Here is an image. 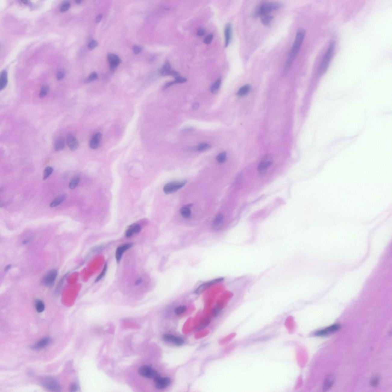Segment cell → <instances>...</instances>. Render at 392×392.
<instances>
[{"instance_id": "cell-1", "label": "cell", "mask_w": 392, "mask_h": 392, "mask_svg": "<svg viewBox=\"0 0 392 392\" xmlns=\"http://www.w3.org/2000/svg\"><path fill=\"white\" fill-rule=\"evenodd\" d=\"M306 32L305 30L300 28L297 31L295 41L291 48L288 59L286 63L284 69V73L287 74L289 71L293 62L298 55L305 39Z\"/></svg>"}, {"instance_id": "cell-2", "label": "cell", "mask_w": 392, "mask_h": 392, "mask_svg": "<svg viewBox=\"0 0 392 392\" xmlns=\"http://www.w3.org/2000/svg\"><path fill=\"white\" fill-rule=\"evenodd\" d=\"M335 47V42L334 41H332L330 43L320 64L318 71V73L319 75H322L327 71L334 53Z\"/></svg>"}, {"instance_id": "cell-3", "label": "cell", "mask_w": 392, "mask_h": 392, "mask_svg": "<svg viewBox=\"0 0 392 392\" xmlns=\"http://www.w3.org/2000/svg\"><path fill=\"white\" fill-rule=\"evenodd\" d=\"M281 6V3L274 2H262L259 4L254 12V17L269 14L270 13L278 9Z\"/></svg>"}, {"instance_id": "cell-4", "label": "cell", "mask_w": 392, "mask_h": 392, "mask_svg": "<svg viewBox=\"0 0 392 392\" xmlns=\"http://www.w3.org/2000/svg\"><path fill=\"white\" fill-rule=\"evenodd\" d=\"M273 163V159L271 155H265L258 165L257 170L259 173L262 175L266 174L268 168L272 165Z\"/></svg>"}, {"instance_id": "cell-5", "label": "cell", "mask_w": 392, "mask_h": 392, "mask_svg": "<svg viewBox=\"0 0 392 392\" xmlns=\"http://www.w3.org/2000/svg\"><path fill=\"white\" fill-rule=\"evenodd\" d=\"M139 374L143 377L155 380L160 376L159 373L155 369L147 365L141 366L138 371Z\"/></svg>"}, {"instance_id": "cell-6", "label": "cell", "mask_w": 392, "mask_h": 392, "mask_svg": "<svg viewBox=\"0 0 392 392\" xmlns=\"http://www.w3.org/2000/svg\"><path fill=\"white\" fill-rule=\"evenodd\" d=\"M186 181L183 182H171L166 184L164 186L163 191L165 193L171 194L174 193L183 187L186 183Z\"/></svg>"}, {"instance_id": "cell-7", "label": "cell", "mask_w": 392, "mask_h": 392, "mask_svg": "<svg viewBox=\"0 0 392 392\" xmlns=\"http://www.w3.org/2000/svg\"><path fill=\"white\" fill-rule=\"evenodd\" d=\"M42 384L45 388L52 391H59L61 390L60 386L59 383L52 378H45L42 380Z\"/></svg>"}, {"instance_id": "cell-8", "label": "cell", "mask_w": 392, "mask_h": 392, "mask_svg": "<svg viewBox=\"0 0 392 392\" xmlns=\"http://www.w3.org/2000/svg\"><path fill=\"white\" fill-rule=\"evenodd\" d=\"M58 276V271L55 269H52L45 274L43 279V284L46 287L53 286L55 280Z\"/></svg>"}, {"instance_id": "cell-9", "label": "cell", "mask_w": 392, "mask_h": 392, "mask_svg": "<svg viewBox=\"0 0 392 392\" xmlns=\"http://www.w3.org/2000/svg\"><path fill=\"white\" fill-rule=\"evenodd\" d=\"M155 388L158 390L166 388L171 383V379L168 377H158L154 380Z\"/></svg>"}, {"instance_id": "cell-10", "label": "cell", "mask_w": 392, "mask_h": 392, "mask_svg": "<svg viewBox=\"0 0 392 392\" xmlns=\"http://www.w3.org/2000/svg\"><path fill=\"white\" fill-rule=\"evenodd\" d=\"M340 325L339 324H335L325 329L317 331L315 333V335L317 336H325L330 334L337 332L340 329Z\"/></svg>"}, {"instance_id": "cell-11", "label": "cell", "mask_w": 392, "mask_h": 392, "mask_svg": "<svg viewBox=\"0 0 392 392\" xmlns=\"http://www.w3.org/2000/svg\"><path fill=\"white\" fill-rule=\"evenodd\" d=\"M223 278H220L212 280V281H209V282L204 283V284H202L201 285L199 286L196 289L195 291V293L197 294V295H200V294H202V293H203L204 291L206 289H207L208 288L210 287L211 286L217 284V283L221 282V281H223Z\"/></svg>"}, {"instance_id": "cell-12", "label": "cell", "mask_w": 392, "mask_h": 392, "mask_svg": "<svg viewBox=\"0 0 392 392\" xmlns=\"http://www.w3.org/2000/svg\"><path fill=\"white\" fill-rule=\"evenodd\" d=\"M108 60L110 64V69L111 73H114L116 68L119 64L120 59L117 55L113 53H109L107 56Z\"/></svg>"}, {"instance_id": "cell-13", "label": "cell", "mask_w": 392, "mask_h": 392, "mask_svg": "<svg viewBox=\"0 0 392 392\" xmlns=\"http://www.w3.org/2000/svg\"><path fill=\"white\" fill-rule=\"evenodd\" d=\"M132 246V243H128L123 244L117 248L115 253L116 259L117 263L120 262L124 252L131 248Z\"/></svg>"}, {"instance_id": "cell-14", "label": "cell", "mask_w": 392, "mask_h": 392, "mask_svg": "<svg viewBox=\"0 0 392 392\" xmlns=\"http://www.w3.org/2000/svg\"><path fill=\"white\" fill-rule=\"evenodd\" d=\"M162 339L166 342H173L177 346H181L184 343L183 340L182 338L174 336V335L165 334L163 335Z\"/></svg>"}, {"instance_id": "cell-15", "label": "cell", "mask_w": 392, "mask_h": 392, "mask_svg": "<svg viewBox=\"0 0 392 392\" xmlns=\"http://www.w3.org/2000/svg\"><path fill=\"white\" fill-rule=\"evenodd\" d=\"M225 46L227 47L231 42L232 36V27L231 24L228 23L226 25L224 29Z\"/></svg>"}, {"instance_id": "cell-16", "label": "cell", "mask_w": 392, "mask_h": 392, "mask_svg": "<svg viewBox=\"0 0 392 392\" xmlns=\"http://www.w3.org/2000/svg\"><path fill=\"white\" fill-rule=\"evenodd\" d=\"M102 139L101 133H96L92 137L90 142V147L92 149H96L99 146Z\"/></svg>"}, {"instance_id": "cell-17", "label": "cell", "mask_w": 392, "mask_h": 392, "mask_svg": "<svg viewBox=\"0 0 392 392\" xmlns=\"http://www.w3.org/2000/svg\"><path fill=\"white\" fill-rule=\"evenodd\" d=\"M67 142L68 146L72 151L75 150L79 147L78 141H77V139L72 134H69L68 136Z\"/></svg>"}, {"instance_id": "cell-18", "label": "cell", "mask_w": 392, "mask_h": 392, "mask_svg": "<svg viewBox=\"0 0 392 392\" xmlns=\"http://www.w3.org/2000/svg\"><path fill=\"white\" fill-rule=\"evenodd\" d=\"M141 230V227L139 224H135L131 225L126 231V237L128 238L132 237L134 234L140 233Z\"/></svg>"}, {"instance_id": "cell-19", "label": "cell", "mask_w": 392, "mask_h": 392, "mask_svg": "<svg viewBox=\"0 0 392 392\" xmlns=\"http://www.w3.org/2000/svg\"><path fill=\"white\" fill-rule=\"evenodd\" d=\"M50 341V338L46 337L43 338L33 345L32 346V349L36 350L43 349L49 344Z\"/></svg>"}, {"instance_id": "cell-20", "label": "cell", "mask_w": 392, "mask_h": 392, "mask_svg": "<svg viewBox=\"0 0 392 392\" xmlns=\"http://www.w3.org/2000/svg\"><path fill=\"white\" fill-rule=\"evenodd\" d=\"M335 378L332 375L328 376L324 383L323 391H326L332 387L335 382Z\"/></svg>"}, {"instance_id": "cell-21", "label": "cell", "mask_w": 392, "mask_h": 392, "mask_svg": "<svg viewBox=\"0 0 392 392\" xmlns=\"http://www.w3.org/2000/svg\"><path fill=\"white\" fill-rule=\"evenodd\" d=\"M172 70L170 63L169 61H166L164 64L160 72L161 75L163 76L170 75Z\"/></svg>"}, {"instance_id": "cell-22", "label": "cell", "mask_w": 392, "mask_h": 392, "mask_svg": "<svg viewBox=\"0 0 392 392\" xmlns=\"http://www.w3.org/2000/svg\"><path fill=\"white\" fill-rule=\"evenodd\" d=\"M223 216L221 214L216 216L213 223V227L215 230H218L221 227L223 223Z\"/></svg>"}, {"instance_id": "cell-23", "label": "cell", "mask_w": 392, "mask_h": 392, "mask_svg": "<svg viewBox=\"0 0 392 392\" xmlns=\"http://www.w3.org/2000/svg\"><path fill=\"white\" fill-rule=\"evenodd\" d=\"M8 83V74L5 70L1 72L0 76V90H2L6 87Z\"/></svg>"}, {"instance_id": "cell-24", "label": "cell", "mask_w": 392, "mask_h": 392, "mask_svg": "<svg viewBox=\"0 0 392 392\" xmlns=\"http://www.w3.org/2000/svg\"><path fill=\"white\" fill-rule=\"evenodd\" d=\"M191 205H187L181 208L180 213L181 215L185 218H189L192 215V212L190 209Z\"/></svg>"}, {"instance_id": "cell-25", "label": "cell", "mask_w": 392, "mask_h": 392, "mask_svg": "<svg viewBox=\"0 0 392 392\" xmlns=\"http://www.w3.org/2000/svg\"><path fill=\"white\" fill-rule=\"evenodd\" d=\"M65 141L63 137L59 138L56 141L55 144V150L59 151L62 150L64 148Z\"/></svg>"}, {"instance_id": "cell-26", "label": "cell", "mask_w": 392, "mask_h": 392, "mask_svg": "<svg viewBox=\"0 0 392 392\" xmlns=\"http://www.w3.org/2000/svg\"><path fill=\"white\" fill-rule=\"evenodd\" d=\"M187 79L185 78L181 77L177 78L175 79V80L174 81L170 82L169 83H167L164 87V89H167L168 88L171 87V86L173 85L174 84H177V83H185L187 81Z\"/></svg>"}, {"instance_id": "cell-27", "label": "cell", "mask_w": 392, "mask_h": 392, "mask_svg": "<svg viewBox=\"0 0 392 392\" xmlns=\"http://www.w3.org/2000/svg\"><path fill=\"white\" fill-rule=\"evenodd\" d=\"M66 195H62L58 196L56 199L52 202L50 205V206L51 208H54L56 207L59 205L63 202L64 201L65 199H66Z\"/></svg>"}, {"instance_id": "cell-28", "label": "cell", "mask_w": 392, "mask_h": 392, "mask_svg": "<svg viewBox=\"0 0 392 392\" xmlns=\"http://www.w3.org/2000/svg\"><path fill=\"white\" fill-rule=\"evenodd\" d=\"M251 90V86L249 85L246 84L240 88L237 92V95L240 97H243L249 93Z\"/></svg>"}, {"instance_id": "cell-29", "label": "cell", "mask_w": 392, "mask_h": 392, "mask_svg": "<svg viewBox=\"0 0 392 392\" xmlns=\"http://www.w3.org/2000/svg\"><path fill=\"white\" fill-rule=\"evenodd\" d=\"M221 78L218 79L216 81L213 83L211 87L210 90L211 93L214 94H215L218 93L220 89L221 85Z\"/></svg>"}, {"instance_id": "cell-30", "label": "cell", "mask_w": 392, "mask_h": 392, "mask_svg": "<svg viewBox=\"0 0 392 392\" xmlns=\"http://www.w3.org/2000/svg\"><path fill=\"white\" fill-rule=\"evenodd\" d=\"M35 308L39 313H42L44 311L45 306L43 302L40 299H36L35 302Z\"/></svg>"}, {"instance_id": "cell-31", "label": "cell", "mask_w": 392, "mask_h": 392, "mask_svg": "<svg viewBox=\"0 0 392 392\" xmlns=\"http://www.w3.org/2000/svg\"><path fill=\"white\" fill-rule=\"evenodd\" d=\"M273 17L269 14L263 15L261 17V22L263 24L265 25H269L273 20Z\"/></svg>"}, {"instance_id": "cell-32", "label": "cell", "mask_w": 392, "mask_h": 392, "mask_svg": "<svg viewBox=\"0 0 392 392\" xmlns=\"http://www.w3.org/2000/svg\"><path fill=\"white\" fill-rule=\"evenodd\" d=\"M80 180V177L78 175L75 176L71 180L70 182L69 183V188L71 189H74L78 184Z\"/></svg>"}, {"instance_id": "cell-33", "label": "cell", "mask_w": 392, "mask_h": 392, "mask_svg": "<svg viewBox=\"0 0 392 392\" xmlns=\"http://www.w3.org/2000/svg\"><path fill=\"white\" fill-rule=\"evenodd\" d=\"M49 90V86L47 84L44 85L41 88L39 93V97L43 98L47 95Z\"/></svg>"}, {"instance_id": "cell-34", "label": "cell", "mask_w": 392, "mask_h": 392, "mask_svg": "<svg viewBox=\"0 0 392 392\" xmlns=\"http://www.w3.org/2000/svg\"><path fill=\"white\" fill-rule=\"evenodd\" d=\"M211 146L209 144L202 143L199 144L196 148V150L198 151H203L206 150L210 148Z\"/></svg>"}, {"instance_id": "cell-35", "label": "cell", "mask_w": 392, "mask_h": 392, "mask_svg": "<svg viewBox=\"0 0 392 392\" xmlns=\"http://www.w3.org/2000/svg\"><path fill=\"white\" fill-rule=\"evenodd\" d=\"M53 171V169L52 167L49 166L45 168L43 174V179H47L52 174Z\"/></svg>"}, {"instance_id": "cell-36", "label": "cell", "mask_w": 392, "mask_h": 392, "mask_svg": "<svg viewBox=\"0 0 392 392\" xmlns=\"http://www.w3.org/2000/svg\"><path fill=\"white\" fill-rule=\"evenodd\" d=\"M226 158H227V155L226 152H223L221 153L218 155H217L216 157V160L218 162L220 163H223L225 162Z\"/></svg>"}, {"instance_id": "cell-37", "label": "cell", "mask_w": 392, "mask_h": 392, "mask_svg": "<svg viewBox=\"0 0 392 392\" xmlns=\"http://www.w3.org/2000/svg\"><path fill=\"white\" fill-rule=\"evenodd\" d=\"M380 376L376 375L374 376L370 380V384L373 387H375L378 385L380 383Z\"/></svg>"}, {"instance_id": "cell-38", "label": "cell", "mask_w": 392, "mask_h": 392, "mask_svg": "<svg viewBox=\"0 0 392 392\" xmlns=\"http://www.w3.org/2000/svg\"><path fill=\"white\" fill-rule=\"evenodd\" d=\"M187 307L185 306H180L177 307L175 310V312L177 315H182L186 311Z\"/></svg>"}, {"instance_id": "cell-39", "label": "cell", "mask_w": 392, "mask_h": 392, "mask_svg": "<svg viewBox=\"0 0 392 392\" xmlns=\"http://www.w3.org/2000/svg\"><path fill=\"white\" fill-rule=\"evenodd\" d=\"M107 263H106V264L105 265L104 268H103V270H102L101 273H100L99 275L97 277V278H96L95 281L96 282L99 281L100 280H101L102 279V278L105 276L106 272H107Z\"/></svg>"}, {"instance_id": "cell-40", "label": "cell", "mask_w": 392, "mask_h": 392, "mask_svg": "<svg viewBox=\"0 0 392 392\" xmlns=\"http://www.w3.org/2000/svg\"><path fill=\"white\" fill-rule=\"evenodd\" d=\"M70 4L68 2H64L61 5L60 8V11L61 12H64L67 11L70 8Z\"/></svg>"}, {"instance_id": "cell-41", "label": "cell", "mask_w": 392, "mask_h": 392, "mask_svg": "<svg viewBox=\"0 0 392 392\" xmlns=\"http://www.w3.org/2000/svg\"><path fill=\"white\" fill-rule=\"evenodd\" d=\"M65 73L64 71L61 69L58 71L56 74V78L58 80H61L64 77Z\"/></svg>"}, {"instance_id": "cell-42", "label": "cell", "mask_w": 392, "mask_h": 392, "mask_svg": "<svg viewBox=\"0 0 392 392\" xmlns=\"http://www.w3.org/2000/svg\"><path fill=\"white\" fill-rule=\"evenodd\" d=\"M97 78L98 76L97 74L95 73V72H93V73H92L89 76V77H88L87 81L88 82L94 81V80H96V79H97Z\"/></svg>"}, {"instance_id": "cell-43", "label": "cell", "mask_w": 392, "mask_h": 392, "mask_svg": "<svg viewBox=\"0 0 392 392\" xmlns=\"http://www.w3.org/2000/svg\"><path fill=\"white\" fill-rule=\"evenodd\" d=\"M213 39V35L212 34H210L208 35L206 38L204 39L203 42L206 44H209L212 42V39Z\"/></svg>"}, {"instance_id": "cell-44", "label": "cell", "mask_w": 392, "mask_h": 392, "mask_svg": "<svg viewBox=\"0 0 392 392\" xmlns=\"http://www.w3.org/2000/svg\"><path fill=\"white\" fill-rule=\"evenodd\" d=\"M98 45V42L97 41L93 40L88 45V48L89 49H95L97 47Z\"/></svg>"}, {"instance_id": "cell-45", "label": "cell", "mask_w": 392, "mask_h": 392, "mask_svg": "<svg viewBox=\"0 0 392 392\" xmlns=\"http://www.w3.org/2000/svg\"><path fill=\"white\" fill-rule=\"evenodd\" d=\"M221 311V307L219 306H216L213 310V314L214 316H217L220 313Z\"/></svg>"}, {"instance_id": "cell-46", "label": "cell", "mask_w": 392, "mask_h": 392, "mask_svg": "<svg viewBox=\"0 0 392 392\" xmlns=\"http://www.w3.org/2000/svg\"><path fill=\"white\" fill-rule=\"evenodd\" d=\"M133 52L134 54H139L141 52V49L140 46H136V45H135V46H134L133 47Z\"/></svg>"}, {"instance_id": "cell-47", "label": "cell", "mask_w": 392, "mask_h": 392, "mask_svg": "<svg viewBox=\"0 0 392 392\" xmlns=\"http://www.w3.org/2000/svg\"><path fill=\"white\" fill-rule=\"evenodd\" d=\"M170 75L172 76L173 77L175 78V79L180 77L179 74L178 72L175 71V70H173L171 72Z\"/></svg>"}, {"instance_id": "cell-48", "label": "cell", "mask_w": 392, "mask_h": 392, "mask_svg": "<svg viewBox=\"0 0 392 392\" xmlns=\"http://www.w3.org/2000/svg\"><path fill=\"white\" fill-rule=\"evenodd\" d=\"M205 33L204 30L201 28V29H199V30H198L197 35L198 36H203L205 35Z\"/></svg>"}, {"instance_id": "cell-49", "label": "cell", "mask_w": 392, "mask_h": 392, "mask_svg": "<svg viewBox=\"0 0 392 392\" xmlns=\"http://www.w3.org/2000/svg\"><path fill=\"white\" fill-rule=\"evenodd\" d=\"M78 387L77 385L73 384H72L70 386V390L71 391H76L77 390Z\"/></svg>"}, {"instance_id": "cell-50", "label": "cell", "mask_w": 392, "mask_h": 392, "mask_svg": "<svg viewBox=\"0 0 392 392\" xmlns=\"http://www.w3.org/2000/svg\"><path fill=\"white\" fill-rule=\"evenodd\" d=\"M102 15L101 14L99 15L96 18V23H99L100 22V21L102 19Z\"/></svg>"}, {"instance_id": "cell-51", "label": "cell", "mask_w": 392, "mask_h": 392, "mask_svg": "<svg viewBox=\"0 0 392 392\" xmlns=\"http://www.w3.org/2000/svg\"><path fill=\"white\" fill-rule=\"evenodd\" d=\"M141 282H142V279H141V278H139L137 280V281H136L135 284L136 285H139L140 284H141Z\"/></svg>"}, {"instance_id": "cell-52", "label": "cell", "mask_w": 392, "mask_h": 392, "mask_svg": "<svg viewBox=\"0 0 392 392\" xmlns=\"http://www.w3.org/2000/svg\"><path fill=\"white\" fill-rule=\"evenodd\" d=\"M199 104H195L193 106V109L194 110L197 109L198 108H199Z\"/></svg>"}, {"instance_id": "cell-53", "label": "cell", "mask_w": 392, "mask_h": 392, "mask_svg": "<svg viewBox=\"0 0 392 392\" xmlns=\"http://www.w3.org/2000/svg\"><path fill=\"white\" fill-rule=\"evenodd\" d=\"M11 268V265H9L7 266L6 267H5V271H8V270H9Z\"/></svg>"}, {"instance_id": "cell-54", "label": "cell", "mask_w": 392, "mask_h": 392, "mask_svg": "<svg viewBox=\"0 0 392 392\" xmlns=\"http://www.w3.org/2000/svg\"><path fill=\"white\" fill-rule=\"evenodd\" d=\"M21 2H22L24 4H27V5H28V4H30V2L29 1H21Z\"/></svg>"}, {"instance_id": "cell-55", "label": "cell", "mask_w": 392, "mask_h": 392, "mask_svg": "<svg viewBox=\"0 0 392 392\" xmlns=\"http://www.w3.org/2000/svg\"><path fill=\"white\" fill-rule=\"evenodd\" d=\"M81 1H79H79H76V4H80V3H81Z\"/></svg>"}]
</instances>
